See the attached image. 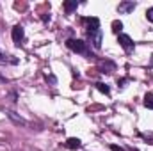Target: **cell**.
<instances>
[{
	"instance_id": "cell-7",
	"label": "cell",
	"mask_w": 153,
	"mask_h": 151,
	"mask_svg": "<svg viewBox=\"0 0 153 151\" xmlns=\"http://www.w3.org/2000/svg\"><path fill=\"white\" fill-rule=\"evenodd\" d=\"M82 146V142H80V139H76V137H70L68 141H66V148H70V150H78Z\"/></svg>"
},
{
	"instance_id": "cell-8",
	"label": "cell",
	"mask_w": 153,
	"mask_h": 151,
	"mask_svg": "<svg viewBox=\"0 0 153 151\" xmlns=\"http://www.w3.org/2000/svg\"><path fill=\"white\" fill-rule=\"evenodd\" d=\"M76 7H78V2H76V0H68V2H64V11H66L68 14H71Z\"/></svg>"
},
{
	"instance_id": "cell-1",
	"label": "cell",
	"mask_w": 153,
	"mask_h": 151,
	"mask_svg": "<svg viewBox=\"0 0 153 151\" xmlns=\"http://www.w3.org/2000/svg\"><path fill=\"white\" fill-rule=\"evenodd\" d=\"M66 46L75 52V53H80V55H89V50H87V43L82 41V39H68L66 41Z\"/></svg>"
},
{
	"instance_id": "cell-2",
	"label": "cell",
	"mask_w": 153,
	"mask_h": 151,
	"mask_svg": "<svg viewBox=\"0 0 153 151\" xmlns=\"http://www.w3.org/2000/svg\"><path fill=\"white\" fill-rule=\"evenodd\" d=\"M117 43L121 44V48H123L126 53H132L134 48H135V43L132 41L130 36H126V34H117Z\"/></svg>"
},
{
	"instance_id": "cell-12",
	"label": "cell",
	"mask_w": 153,
	"mask_h": 151,
	"mask_svg": "<svg viewBox=\"0 0 153 151\" xmlns=\"http://www.w3.org/2000/svg\"><path fill=\"white\" fill-rule=\"evenodd\" d=\"M121 29H123V23L121 21H117V20L112 21V30H114L116 34H121Z\"/></svg>"
},
{
	"instance_id": "cell-11",
	"label": "cell",
	"mask_w": 153,
	"mask_h": 151,
	"mask_svg": "<svg viewBox=\"0 0 153 151\" xmlns=\"http://www.w3.org/2000/svg\"><path fill=\"white\" fill-rule=\"evenodd\" d=\"M96 89H98L100 93H105V94H109V93H111L109 85H105V84H102V82H98V84H96Z\"/></svg>"
},
{
	"instance_id": "cell-13",
	"label": "cell",
	"mask_w": 153,
	"mask_h": 151,
	"mask_svg": "<svg viewBox=\"0 0 153 151\" xmlns=\"http://www.w3.org/2000/svg\"><path fill=\"white\" fill-rule=\"evenodd\" d=\"M146 18H148V21L153 23V7H150V9L146 11Z\"/></svg>"
},
{
	"instance_id": "cell-9",
	"label": "cell",
	"mask_w": 153,
	"mask_h": 151,
	"mask_svg": "<svg viewBox=\"0 0 153 151\" xmlns=\"http://www.w3.org/2000/svg\"><path fill=\"white\" fill-rule=\"evenodd\" d=\"M7 115H9V119H11V121H14L16 124H23V126H27V124H29V123H27L23 117L16 115V112H7Z\"/></svg>"
},
{
	"instance_id": "cell-14",
	"label": "cell",
	"mask_w": 153,
	"mask_h": 151,
	"mask_svg": "<svg viewBox=\"0 0 153 151\" xmlns=\"http://www.w3.org/2000/svg\"><path fill=\"white\" fill-rule=\"evenodd\" d=\"M111 150H112V151H125L123 148H119L117 144H112V146H111Z\"/></svg>"
},
{
	"instance_id": "cell-5",
	"label": "cell",
	"mask_w": 153,
	"mask_h": 151,
	"mask_svg": "<svg viewBox=\"0 0 153 151\" xmlns=\"http://www.w3.org/2000/svg\"><path fill=\"white\" fill-rule=\"evenodd\" d=\"M82 21L87 25V32L89 30H96V29H100V20L98 18H82Z\"/></svg>"
},
{
	"instance_id": "cell-15",
	"label": "cell",
	"mask_w": 153,
	"mask_h": 151,
	"mask_svg": "<svg viewBox=\"0 0 153 151\" xmlns=\"http://www.w3.org/2000/svg\"><path fill=\"white\" fill-rule=\"evenodd\" d=\"M5 61H7V57H5V55L0 52V62H5Z\"/></svg>"
},
{
	"instance_id": "cell-3",
	"label": "cell",
	"mask_w": 153,
	"mask_h": 151,
	"mask_svg": "<svg viewBox=\"0 0 153 151\" xmlns=\"http://www.w3.org/2000/svg\"><path fill=\"white\" fill-rule=\"evenodd\" d=\"M87 36H89V41H91V44H93V48H96V50H100L102 48V29H96V30H89L87 32Z\"/></svg>"
},
{
	"instance_id": "cell-10",
	"label": "cell",
	"mask_w": 153,
	"mask_h": 151,
	"mask_svg": "<svg viewBox=\"0 0 153 151\" xmlns=\"http://www.w3.org/2000/svg\"><path fill=\"white\" fill-rule=\"evenodd\" d=\"M144 107L153 109V93H148V94L144 96Z\"/></svg>"
},
{
	"instance_id": "cell-6",
	"label": "cell",
	"mask_w": 153,
	"mask_h": 151,
	"mask_svg": "<svg viewBox=\"0 0 153 151\" xmlns=\"http://www.w3.org/2000/svg\"><path fill=\"white\" fill-rule=\"evenodd\" d=\"M135 9V2H121L119 5H117V11L121 13V14H128L130 11H134Z\"/></svg>"
},
{
	"instance_id": "cell-4",
	"label": "cell",
	"mask_w": 153,
	"mask_h": 151,
	"mask_svg": "<svg viewBox=\"0 0 153 151\" xmlns=\"http://www.w3.org/2000/svg\"><path fill=\"white\" fill-rule=\"evenodd\" d=\"M23 38H25V30H23V27H22V25H14V27H13V41H14V44L20 46L22 41H23Z\"/></svg>"
}]
</instances>
